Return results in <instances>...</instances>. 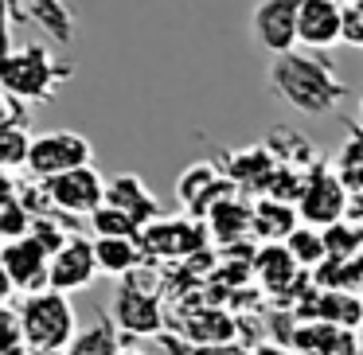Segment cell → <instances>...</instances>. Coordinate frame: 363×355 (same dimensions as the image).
<instances>
[{"label": "cell", "instance_id": "6da1fadb", "mask_svg": "<svg viewBox=\"0 0 363 355\" xmlns=\"http://www.w3.org/2000/svg\"><path fill=\"white\" fill-rule=\"evenodd\" d=\"M269 90L289 106L293 113L305 118H320V113H336L340 102L347 98V86L340 71L332 67L328 55L320 51H285V55L269 59Z\"/></svg>", "mask_w": 363, "mask_h": 355}, {"label": "cell", "instance_id": "7a4b0ae2", "mask_svg": "<svg viewBox=\"0 0 363 355\" xmlns=\"http://www.w3.org/2000/svg\"><path fill=\"white\" fill-rule=\"evenodd\" d=\"M74 67L63 63L51 47L43 43H24L12 47L0 59V94H12L20 102H51L59 90V82L71 79Z\"/></svg>", "mask_w": 363, "mask_h": 355}, {"label": "cell", "instance_id": "3957f363", "mask_svg": "<svg viewBox=\"0 0 363 355\" xmlns=\"http://www.w3.org/2000/svg\"><path fill=\"white\" fill-rule=\"evenodd\" d=\"M20 312V332H24L28 347H55V351H67V344L79 332V316H74V305L67 293L59 289H40L28 293L16 305Z\"/></svg>", "mask_w": 363, "mask_h": 355}, {"label": "cell", "instance_id": "277c9868", "mask_svg": "<svg viewBox=\"0 0 363 355\" xmlns=\"http://www.w3.org/2000/svg\"><path fill=\"white\" fill-rule=\"evenodd\" d=\"M82 164H94V145L74 129H51V133L32 137L24 172L35 176V180H51V176H63Z\"/></svg>", "mask_w": 363, "mask_h": 355}, {"label": "cell", "instance_id": "5b68a950", "mask_svg": "<svg viewBox=\"0 0 363 355\" xmlns=\"http://www.w3.org/2000/svg\"><path fill=\"white\" fill-rule=\"evenodd\" d=\"M347 203H352V188L340 180V172L336 168L328 172L324 164H316L305 180L301 199H297V215H301V222L324 230V227H332V222L347 219Z\"/></svg>", "mask_w": 363, "mask_h": 355}, {"label": "cell", "instance_id": "8992f818", "mask_svg": "<svg viewBox=\"0 0 363 355\" xmlns=\"http://www.w3.org/2000/svg\"><path fill=\"white\" fill-rule=\"evenodd\" d=\"M207 222L188 215V219H168L160 215L157 222L141 230V246L149 258H164V261H180V258H196L207 250Z\"/></svg>", "mask_w": 363, "mask_h": 355}, {"label": "cell", "instance_id": "52a82bcc", "mask_svg": "<svg viewBox=\"0 0 363 355\" xmlns=\"http://www.w3.org/2000/svg\"><path fill=\"white\" fill-rule=\"evenodd\" d=\"M48 184V196H51V207L71 219H90L98 207L106 203V176L98 172L94 164H82V168H71L63 176H51Z\"/></svg>", "mask_w": 363, "mask_h": 355}, {"label": "cell", "instance_id": "ba28073f", "mask_svg": "<svg viewBox=\"0 0 363 355\" xmlns=\"http://www.w3.org/2000/svg\"><path fill=\"white\" fill-rule=\"evenodd\" d=\"M113 320L125 336H160L164 332V305L152 289H145L133 277H121L118 300H113Z\"/></svg>", "mask_w": 363, "mask_h": 355}, {"label": "cell", "instance_id": "9c48e42d", "mask_svg": "<svg viewBox=\"0 0 363 355\" xmlns=\"http://www.w3.org/2000/svg\"><path fill=\"white\" fill-rule=\"evenodd\" d=\"M235 188H238V184L230 180V176L223 172L219 164H211V160H199V164H188V168L180 172V180H176V199L188 207V215L203 219V215L211 211L215 203H223V199L235 196Z\"/></svg>", "mask_w": 363, "mask_h": 355}, {"label": "cell", "instance_id": "30bf717a", "mask_svg": "<svg viewBox=\"0 0 363 355\" xmlns=\"http://www.w3.org/2000/svg\"><path fill=\"white\" fill-rule=\"evenodd\" d=\"M297 16H301V0H258L254 4V40L266 55H285L297 47Z\"/></svg>", "mask_w": 363, "mask_h": 355}, {"label": "cell", "instance_id": "8fae6325", "mask_svg": "<svg viewBox=\"0 0 363 355\" xmlns=\"http://www.w3.org/2000/svg\"><path fill=\"white\" fill-rule=\"evenodd\" d=\"M0 266L9 269L16 293H24V297L28 293H40V289H51V254L43 250L32 235L4 242V250H0Z\"/></svg>", "mask_w": 363, "mask_h": 355}, {"label": "cell", "instance_id": "7c38bea8", "mask_svg": "<svg viewBox=\"0 0 363 355\" xmlns=\"http://www.w3.org/2000/svg\"><path fill=\"white\" fill-rule=\"evenodd\" d=\"M102 274L98 269V254H94V238H82L74 235L67 246H59L51 254V289L59 293H82L94 285V277Z\"/></svg>", "mask_w": 363, "mask_h": 355}, {"label": "cell", "instance_id": "4fadbf2b", "mask_svg": "<svg viewBox=\"0 0 363 355\" xmlns=\"http://www.w3.org/2000/svg\"><path fill=\"white\" fill-rule=\"evenodd\" d=\"M297 40L308 51H328L344 43V0H301Z\"/></svg>", "mask_w": 363, "mask_h": 355}, {"label": "cell", "instance_id": "5bb4252c", "mask_svg": "<svg viewBox=\"0 0 363 355\" xmlns=\"http://www.w3.org/2000/svg\"><path fill=\"white\" fill-rule=\"evenodd\" d=\"M293 351H324V355H363L355 328L332 320H293V336H289Z\"/></svg>", "mask_w": 363, "mask_h": 355}, {"label": "cell", "instance_id": "9a60e30c", "mask_svg": "<svg viewBox=\"0 0 363 355\" xmlns=\"http://www.w3.org/2000/svg\"><path fill=\"white\" fill-rule=\"evenodd\" d=\"M250 266H254V274H258L262 289H269L274 297L293 293V285H301L308 277V269L297 266V258H293V250L285 242H262L258 250H254Z\"/></svg>", "mask_w": 363, "mask_h": 355}, {"label": "cell", "instance_id": "2e32d148", "mask_svg": "<svg viewBox=\"0 0 363 355\" xmlns=\"http://www.w3.org/2000/svg\"><path fill=\"white\" fill-rule=\"evenodd\" d=\"M106 203H110V207H121L125 215H133V219L141 222V230L164 215L160 199L152 196V188H149V184H145L137 172H118V176H110V180H106Z\"/></svg>", "mask_w": 363, "mask_h": 355}, {"label": "cell", "instance_id": "e0dca14e", "mask_svg": "<svg viewBox=\"0 0 363 355\" xmlns=\"http://www.w3.org/2000/svg\"><path fill=\"white\" fill-rule=\"evenodd\" d=\"M223 164H227L223 172H227L238 188L266 191L269 176H274V168H277V157L269 152V145H254V149H242V152H227Z\"/></svg>", "mask_w": 363, "mask_h": 355}, {"label": "cell", "instance_id": "ac0fdd59", "mask_svg": "<svg viewBox=\"0 0 363 355\" xmlns=\"http://www.w3.org/2000/svg\"><path fill=\"white\" fill-rule=\"evenodd\" d=\"M207 235L215 242H242V238H254V203H242V199H223L211 211L203 215Z\"/></svg>", "mask_w": 363, "mask_h": 355}, {"label": "cell", "instance_id": "d6986e66", "mask_svg": "<svg viewBox=\"0 0 363 355\" xmlns=\"http://www.w3.org/2000/svg\"><path fill=\"white\" fill-rule=\"evenodd\" d=\"M98 269L106 277H133L141 269V261L149 258L141 246V238H94Z\"/></svg>", "mask_w": 363, "mask_h": 355}, {"label": "cell", "instance_id": "ffe728a7", "mask_svg": "<svg viewBox=\"0 0 363 355\" xmlns=\"http://www.w3.org/2000/svg\"><path fill=\"white\" fill-rule=\"evenodd\" d=\"M297 219L301 215L293 203L262 196L258 203H254V238H258V242H285V238L293 235V227H297Z\"/></svg>", "mask_w": 363, "mask_h": 355}, {"label": "cell", "instance_id": "44dd1931", "mask_svg": "<svg viewBox=\"0 0 363 355\" xmlns=\"http://www.w3.org/2000/svg\"><path fill=\"white\" fill-rule=\"evenodd\" d=\"M121 336H125V332L118 328L113 316H98L90 328L74 332V339L67 344V355H121L125 351V347H121Z\"/></svg>", "mask_w": 363, "mask_h": 355}, {"label": "cell", "instance_id": "7402d4cb", "mask_svg": "<svg viewBox=\"0 0 363 355\" xmlns=\"http://www.w3.org/2000/svg\"><path fill=\"white\" fill-rule=\"evenodd\" d=\"M235 316H227L223 308H196L184 316V339L188 344H223L235 339Z\"/></svg>", "mask_w": 363, "mask_h": 355}, {"label": "cell", "instance_id": "603a6c76", "mask_svg": "<svg viewBox=\"0 0 363 355\" xmlns=\"http://www.w3.org/2000/svg\"><path fill=\"white\" fill-rule=\"evenodd\" d=\"M28 12H32V24H40L55 43L67 47L74 40V12L67 9V0H28Z\"/></svg>", "mask_w": 363, "mask_h": 355}, {"label": "cell", "instance_id": "cb8c5ba5", "mask_svg": "<svg viewBox=\"0 0 363 355\" xmlns=\"http://www.w3.org/2000/svg\"><path fill=\"white\" fill-rule=\"evenodd\" d=\"M285 246L293 250L301 269H316L324 258H328V246H324V230L320 227H308V222H297L293 235L285 238Z\"/></svg>", "mask_w": 363, "mask_h": 355}, {"label": "cell", "instance_id": "d4e9b609", "mask_svg": "<svg viewBox=\"0 0 363 355\" xmlns=\"http://www.w3.org/2000/svg\"><path fill=\"white\" fill-rule=\"evenodd\" d=\"M86 222L94 230V238H141V222L133 215H125L121 207H110V203H102Z\"/></svg>", "mask_w": 363, "mask_h": 355}, {"label": "cell", "instance_id": "484cf974", "mask_svg": "<svg viewBox=\"0 0 363 355\" xmlns=\"http://www.w3.org/2000/svg\"><path fill=\"white\" fill-rule=\"evenodd\" d=\"M336 172L352 191H363V125H352L347 141L336 152Z\"/></svg>", "mask_w": 363, "mask_h": 355}, {"label": "cell", "instance_id": "4316f807", "mask_svg": "<svg viewBox=\"0 0 363 355\" xmlns=\"http://www.w3.org/2000/svg\"><path fill=\"white\" fill-rule=\"evenodd\" d=\"M324 246H328V258H359L363 254V222L340 219L332 227H324Z\"/></svg>", "mask_w": 363, "mask_h": 355}, {"label": "cell", "instance_id": "83f0119b", "mask_svg": "<svg viewBox=\"0 0 363 355\" xmlns=\"http://www.w3.org/2000/svg\"><path fill=\"white\" fill-rule=\"evenodd\" d=\"M28 152H32V137H28V125L0 129V172H16V168H28Z\"/></svg>", "mask_w": 363, "mask_h": 355}, {"label": "cell", "instance_id": "f1b7e54d", "mask_svg": "<svg viewBox=\"0 0 363 355\" xmlns=\"http://www.w3.org/2000/svg\"><path fill=\"white\" fill-rule=\"evenodd\" d=\"M305 180H308V172H305V168L277 164L262 196H274V199H281V203H297V199H301V191H305Z\"/></svg>", "mask_w": 363, "mask_h": 355}, {"label": "cell", "instance_id": "f546056e", "mask_svg": "<svg viewBox=\"0 0 363 355\" xmlns=\"http://www.w3.org/2000/svg\"><path fill=\"white\" fill-rule=\"evenodd\" d=\"M35 227V215L28 211L20 199H12V203L0 207V235H4V242H12V238H28Z\"/></svg>", "mask_w": 363, "mask_h": 355}, {"label": "cell", "instance_id": "4dcf8cb0", "mask_svg": "<svg viewBox=\"0 0 363 355\" xmlns=\"http://www.w3.org/2000/svg\"><path fill=\"white\" fill-rule=\"evenodd\" d=\"M160 344L176 355H250L242 344H235V339H223V344H176L172 336H160Z\"/></svg>", "mask_w": 363, "mask_h": 355}, {"label": "cell", "instance_id": "1f68e13d", "mask_svg": "<svg viewBox=\"0 0 363 355\" xmlns=\"http://www.w3.org/2000/svg\"><path fill=\"white\" fill-rule=\"evenodd\" d=\"M344 43L363 47V0H344Z\"/></svg>", "mask_w": 363, "mask_h": 355}, {"label": "cell", "instance_id": "d6a6232c", "mask_svg": "<svg viewBox=\"0 0 363 355\" xmlns=\"http://www.w3.org/2000/svg\"><path fill=\"white\" fill-rule=\"evenodd\" d=\"M12 125H28L24 102L12 94H0V129H12Z\"/></svg>", "mask_w": 363, "mask_h": 355}, {"label": "cell", "instance_id": "836d02e7", "mask_svg": "<svg viewBox=\"0 0 363 355\" xmlns=\"http://www.w3.org/2000/svg\"><path fill=\"white\" fill-rule=\"evenodd\" d=\"M12 24H16V12H12V0H0V59L12 51Z\"/></svg>", "mask_w": 363, "mask_h": 355}, {"label": "cell", "instance_id": "e575fe53", "mask_svg": "<svg viewBox=\"0 0 363 355\" xmlns=\"http://www.w3.org/2000/svg\"><path fill=\"white\" fill-rule=\"evenodd\" d=\"M250 355H293V351L285 344H277V339H266V344H258Z\"/></svg>", "mask_w": 363, "mask_h": 355}, {"label": "cell", "instance_id": "d590c367", "mask_svg": "<svg viewBox=\"0 0 363 355\" xmlns=\"http://www.w3.org/2000/svg\"><path fill=\"white\" fill-rule=\"evenodd\" d=\"M12 293H16V285H12L9 269L0 266V305H9V300H12Z\"/></svg>", "mask_w": 363, "mask_h": 355}, {"label": "cell", "instance_id": "8d00e7d4", "mask_svg": "<svg viewBox=\"0 0 363 355\" xmlns=\"http://www.w3.org/2000/svg\"><path fill=\"white\" fill-rule=\"evenodd\" d=\"M347 219L363 222V191H352V203H347Z\"/></svg>", "mask_w": 363, "mask_h": 355}, {"label": "cell", "instance_id": "74e56055", "mask_svg": "<svg viewBox=\"0 0 363 355\" xmlns=\"http://www.w3.org/2000/svg\"><path fill=\"white\" fill-rule=\"evenodd\" d=\"M28 351H32V347H28L24 339H16V344H4V347H0V355H28Z\"/></svg>", "mask_w": 363, "mask_h": 355}, {"label": "cell", "instance_id": "f35d334b", "mask_svg": "<svg viewBox=\"0 0 363 355\" xmlns=\"http://www.w3.org/2000/svg\"><path fill=\"white\" fill-rule=\"evenodd\" d=\"M28 355H67V351H55V347H32Z\"/></svg>", "mask_w": 363, "mask_h": 355}, {"label": "cell", "instance_id": "ab89813d", "mask_svg": "<svg viewBox=\"0 0 363 355\" xmlns=\"http://www.w3.org/2000/svg\"><path fill=\"white\" fill-rule=\"evenodd\" d=\"M121 355H145V351H137V347H125V351H121Z\"/></svg>", "mask_w": 363, "mask_h": 355}, {"label": "cell", "instance_id": "60d3db41", "mask_svg": "<svg viewBox=\"0 0 363 355\" xmlns=\"http://www.w3.org/2000/svg\"><path fill=\"white\" fill-rule=\"evenodd\" d=\"M293 355H324V351H293Z\"/></svg>", "mask_w": 363, "mask_h": 355}, {"label": "cell", "instance_id": "b9f144b4", "mask_svg": "<svg viewBox=\"0 0 363 355\" xmlns=\"http://www.w3.org/2000/svg\"><path fill=\"white\" fill-rule=\"evenodd\" d=\"M359 125H363V94H359Z\"/></svg>", "mask_w": 363, "mask_h": 355}, {"label": "cell", "instance_id": "7bdbcfd3", "mask_svg": "<svg viewBox=\"0 0 363 355\" xmlns=\"http://www.w3.org/2000/svg\"><path fill=\"white\" fill-rule=\"evenodd\" d=\"M0 250H4V235H0Z\"/></svg>", "mask_w": 363, "mask_h": 355}]
</instances>
